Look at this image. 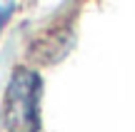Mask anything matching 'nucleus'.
Here are the masks:
<instances>
[{"mask_svg": "<svg viewBox=\"0 0 135 132\" xmlns=\"http://www.w3.org/2000/svg\"><path fill=\"white\" fill-rule=\"evenodd\" d=\"M8 15H10V0L8 3H0V28H3V23L8 20Z\"/></svg>", "mask_w": 135, "mask_h": 132, "instance_id": "2", "label": "nucleus"}, {"mask_svg": "<svg viewBox=\"0 0 135 132\" xmlns=\"http://www.w3.org/2000/svg\"><path fill=\"white\" fill-rule=\"evenodd\" d=\"M40 77L28 67H18L5 90V130L35 132L40 125Z\"/></svg>", "mask_w": 135, "mask_h": 132, "instance_id": "1", "label": "nucleus"}]
</instances>
